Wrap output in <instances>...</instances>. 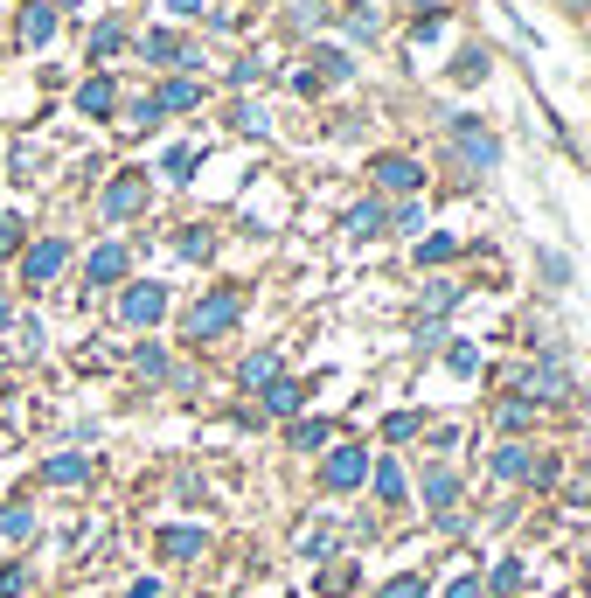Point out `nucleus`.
<instances>
[{
  "label": "nucleus",
  "instance_id": "f257e3e1",
  "mask_svg": "<svg viewBox=\"0 0 591 598\" xmlns=\"http://www.w3.org/2000/svg\"><path fill=\"white\" fill-rule=\"evenodd\" d=\"M452 153H459L466 174H494V167H501V140H494L480 119H452Z\"/></svg>",
  "mask_w": 591,
  "mask_h": 598
},
{
  "label": "nucleus",
  "instance_id": "f03ea898",
  "mask_svg": "<svg viewBox=\"0 0 591 598\" xmlns=\"http://www.w3.org/2000/svg\"><path fill=\"white\" fill-rule=\"evenodd\" d=\"M237 313H244V293H230V286H223V293H209L195 313H188V341H216Z\"/></svg>",
  "mask_w": 591,
  "mask_h": 598
},
{
  "label": "nucleus",
  "instance_id": "7ed1b4c3",
  "mask_svg": "<svg viewBox=\"0 0 591 598\" xmlns=\"http://www.w3.org/2000/svg\"><path fill=\"white\" fill-rule=\"evenodd\" d=\"M557 397H571V369L564 362H543V369L522 376V404H557Z\"/></svg>",
  "mask_w": 591,
  "mask_h": 598
},
{
  "label": "nucleus",
  "instance_id": "20e7f679",
  "mask_svg": "<svg viewBox=\"0 0 591 598\" xmlns=\"http://www.w3.org/2000/svg\"><path fill=\"white\" fill-rule=\"evenodd\" d=\"M160 313H167V286H153V279L119 299V320H126V327H153Z\"/></svg>",
  "mask_w": 591,
  "mask_h": 598
},
{
  "label": "nucleus",
  "instance_id": "39448f33",
  "mask_svg": "<svg viewBox=\"0 0 591 598\" xmlns=\"http://www.w3.org/2000/svg\"><path fill=\"white\" fill-rule=\"evenodd\" d=\"M63 265H70V244H63V237H49V244H35V251H28L21 279H28V286H49V279H56Z\"/></svg>",
  "mask_w": 591,
  "mask_h": 598
},
{
  "label": "nucleus",
  "instance_id": "423d86ee",
  "mask_svg": "<svg viewBox=\"0 0 591 598\" xmlns=\"http://www.w3.org/2000/svg\"><path fill=\"white\" fill-rule=\"evenodd\" d=\"M376 181H383L390 195H411V188L425 181V167H418L411 153H383V160H376Z\"/></svg>",
  "mask_w": 591,
  "mask_h": 598
},
{
  "label": "nucleus",
  "instance_id": "0eeeda50",
  "mask_svg": "<svg viewBox=\"0 0 591 598\" xmlns=\"http://www.w3.org/2000/svg\"><path fill=\"white\" fill-rule=\"evenodd\" d=\"M362 480H369V452L362 446L327 452V487H362Z\"/></svg>",
  "mask_w": 591,
  "mask_h": 598
},
{
  "label": "nucleus",
  "instance_id": "6e6552de",
  "mask_svg": "<svg viewBox=\"0 0 591 598\" xmlns=\"http://www.w3.org/2000/svg\"><path fill=\"white\" fill-rule=\"evenodd\" d=\"M140 209H147V188H140L133 174H119V181L105 188V216L119 223V216H140Z\"/></svg>",
  "mask_w": 591,
  "mask_h": 598
},
{
  "label": "nucleus",
  "instance_id": "1a4fd4ad",
  "mask_svg": "<svg viewBox=\"0 0 591 598\" xmlns=\"http://www.w3.org/2000/svg\"><path fill=\"white\" fill-rule=\"evenodd\" d=\"M425 501H432V515H452V501H459V473H452L445 459L425 473Z\"/></svg>",
  "mask_w": 591,
  "mask_h": 598
},
{
  "label": "nucleus",
  "instance_id": "9d476101",
  "mask_svg": "<svg viewBox=\"0 0 591 598\" xmlns=\"http://www.w3.org/2000/svg\"><path fill=\"white\" fill-rule=\"evenodd\" d=\"M49 35H56V7H49V0H28V14H21V42L42 49Z\"/></svg>",
  "mask_w": 591,
  "mask_h": 598
},
{
  "label": "nucleus",
  "instance_id": "9b49d317",
  "mask_svg": "<svg viewBox=\"0 0 591 598\" xmlns=\"http://www.w3.org/2000/svg\"><path fill=\"white\" fill-rule=\"evenodd\" d=\"M84 272H91V286H112V279H119V272H126V244H98V251H91V265H84Z\"/></svg>",
  "mask_w": 591,
  "mask_h": 598
},
{
  "label": "nucleus",
  "instance_id": "f8f14e48",
  "mask_svg": "<svg viewBox=\"0 0 591 598\" xmlns=\"http://www.w3.org/2000/svg\"><path fill=\"white\" fill-rule=\"evenodd\" d=\"M494 473H501V480H529V473H536V459H529V446L501 439V452H494Z\"/></svg>",
  "mask_w": 591,
  "mask_h": 598
},
{
  "label": "nucleus",
  "instance_id": "ddd939ff",
  "mask_svg": "<svg viewBox=\"0 0 591 598\" xmlns=\"http://www.w3.org/2000/svg\"><path fill=\"white\" fill-rule=\"evenodd\" d=\"M202 543H209L202 529H167V536H160V557H181V564H188V557H202Z\"/></svg>",
  "mask_w": 591,
  "mask_h": 598
},
{
  "label": "nucleus",
  "instance_id": "4468645a",
  "mask_svg": "<svg viewBox=\"0 0 591 598\" xmlns=\"http://www.w3.org/2000/svg\"><path fill=\"white\" fill-rule=\"evenodd\" d=\"M112 98H119V91H112V77H91V84L77 91V105H84L91 119H105V112H112Z\"/></svg>",
  "mask_w": 591,
  "mask_h": 598
},
{
  "label": "nucleus",
  "instance_id": "2eb2a0df",
  "mask_svg": "<svg viewBox=\"0 0 591 598\" xmlns=\"http://www.w3.org/2000/svg\"><path fill=\"white\" fill-rule=\"evenodd\" d=\"M195 98H202V84H195V77H174V84L160 91V112H188Z\"/></svg>",
  "mask_w": 591,
  "mask_h": 598
},
{
  "label": "nucleus",
  "instance_id": "dca6fc26",
  "mask_svg": "<svg viewBox=\"0 0 591 598\" xmlns=\"http://www.w3.org/2000/svg\"><path fill=\"white\" fill-rule=\"evenodd\" d=\"M341 223H348V237H376V230H383V209H376V202H355Z\"/></svg>",
  "mask_w": 591,
  "mask_h": 598
},
{
  "label": "nucleus",
  "instance_id": "f3484780",
  "mask_svg": "<svg viewBox=\"0 0 591 598\" xmlns=\"http://www.w3.org/2000/svg\"><path fill=\"white\" fill-rule=\"evenodd\" d=\"M376 494H383V501H404V494H411V480H404V466H397V459H383V466H376Z\"/></svg>",
  "mask_w": 591,
  "mask_h": 598
},
{
  "label": "nucleus",
  "instance_id": "a211bd4d",
  "mask_svg": "<svg viewBox=\"0 0 591 598\" xmlns=\"http://www.w3.org/2000/svg\"><path fill=\"white\" fill-rule=\"evenodd\" d=\"M299 397H306V390H299L293 376H286V383H265V411H279V418H286V411H299Z\"/></svg>",
  "mask_w": 591,
  "mask_h": 598
},
{
  "label": "nucleus",
  "instance_id": "6ab92c4d",
  "mask_svg": "<svg viewBox=\"0 0 591 598\" xmlns=\"http://www.w3.org/2000/svg\"><path fill=\"white\" fill-rule=\"evenodd\" d=\"M84 473H91V466H84L77 452H56V459H49V480H56V487H77Z\"/></svg>",
  "mask_w": 591,
  "mask_h": 598
},
{
  "label": "nucleus",
  "instance_id": "aec40b11",
  "mask_svg": "<svg viewBox=\"0 0 591 598\" xmlns=\"http://www.w3.org/2000/svg\"><path fill=\"white\" fill-rule=\"evenodd\" d=\"M272 376H279V355H272V348H265V355H251V362H244V383H258V390H265V383H272Z\"/></svg>",
  "mask_w": 591,
  "mask_h": 598
},
{
  "label": "nucleus",
  "instance_id": "412c9836",
  "mask_svg": "<svg viewBox=\"0 0 591 598\" xmlns=\"http://www.w3.org/2000/svg\"><path fill=\"white\" fill-rule=\"evenodd\" d=\"M418 425H425L418 411H390V425H383V439H390V446H397V439H418Z\"/></svg>",
  "mask_w": 591,
  "mask_h": 598
},
{
  "label": "nucleus",
  "instance_id": "4be33fe9",
  "mask_svg": "<svg viewBox=\"0 0 591 598\" xmlns=\"http://www.w3.org/2000/svg\"><path fill=\"white\" fill-rule=\"evenodd\" d=\"M147 56H153V63H181V42H174L167 28H153V35H147Z\"/></svg>",
  "mask_w": 591,
  "mask_h": 598
},
{
  "label": "nucleus",
  "instance_id": "5701e85b",
  "mask_svg": "<svg viewBox=\"0 0 591 598\" xmlns=\"http://www.w3.org/2000/svg\"><path fill=\"white\" fill-rule=\"evenodd\" d=\"M153 126H160V98H140L133 119H126V133H153Z\"/></svg>",
  "mask_w": 591,
  "mask_h": 598
},
{
  "label": "nucleus",
  "instance_id": "b1692460",
  "mask_svg": "<svg viewBox=\"0 0 591 598\" xmlns=\"http://www.w3.org/2000/svg\"><path fill=\"white\" fill-rule=\"evenodd\" d=\"M327 432H334V425L306 418V425H293V446H299V452H313V446H327Z\"/></svg>",
  "mask_w": 591,
  "mask_h": 598
},
{
  "label": "nucleus",
  "instance_id": "393cba45",
  "mask_svg": "<svg viewBox=\"0 0 591 598\" xmlns=\"http://www.w3.org/2000/svg\"><path fill=\"white\" fill-rule=\"evenodd\" d=\"M195 160H202L195 147H174L167 160H160V174H174V181H188V167H195Z\"/></svg>",
  "mask_w": 591,
  "mask_h": 598
},
{
  "label": "nucleus",
  "instance_id": "a878e982",
  "mask_svg": "<svg viewBox=\"0 0 591 598\" xmlns=\"http://www.w3.org/2000/svg\"><path fill=\"white\" fill-rule=\"evenodd\" d=\"M515 585H522V564H515V557H501V564H494V592L508 598Z\"/></svg>",
  "mask_w": 591,
  "mask_h": 598
},
{
  "label": "nucleus",
  "instance_id": "bb28decb",
  "mask_svg": "<svg viewBox=\"0 0 591 598\" xmlns=\"http://www.w3.org/2000/svg\"><path fill=\"white\" fill-rule=\"evenodd\" d=\"M209 251H216V244H209V230H188V237H181V258H195V265H202Z\"/></svg>",
  "mask_w": 591,
  "mask_h": 598
},
{
  "label": "nucleus",
  "instance_id": "cd10ccee",
  "mask_svg": "<svg viewBox=\"0 0 591 598\" xmlns=\"http://www.w3.org/2000/svg\"><path fill=\"white\" fill-rule=\"evenodd\" d=\"M543 279H550V286H571V258H557V251H543Z\"/></svg>",
  "mask_w": 591,
  "mask_h": 598
},
{
  "label": "nucleus",
  "instance_id": "c85d7f7f",
  "mask_svg": "<svg viewBox=\"0 0 591 598\" xmlns=\"http://www.w3.org/2000/svg\"><path fill=\"white\" fill-rule=\"evenodd\" d=\"M536 418V404H501V432H522Z\"/></svg>",
  "mask_w": 591,
  "mask_h": 598
},
{
  "label": "nucleus",
  "instance_id": "c756f323",
  "mask_svg": "<svg viewBox=\"0 0 591 598\" xmlns=\"http://www.w3.org/2000/svg\"><path fill=\"white\" fill-rule=\"evenodd\" d=\"M28 529H35L28 508H7V515H0V536H28Z\"/></svg>",
  "mask_w": 591,
  "mask_h": 598
},
{
  "label": "nucleus",
  "instance_id": "7c9ffc66",
  "mask_svg": "<svg viewBox=\"0 0 591 598\" xmlns=\"http://www.w3.org/2000/svg\"><path fill=\"white\" fill-rule=\"evenodd\" d=\"M383 598H425V578H390Z\"/></svg>",
  "mask_w": 591,
  "mask_h": 598
},
{
  "label": "nucleus",
  "instance_id": "2f4dec72",
  "mask_svg": "<svg viewBox=\"0 0 591 598\" xmlns=\"http://www.w3.org/2000/svg\"><path fill=\"white\" fill-rule=\"evenodd\" d=\"M459 77H466V84H480V77H487V56H480V49H466V56H459Z\"/></svg>",
  "mask_w": 591,
  "mask_h": 598
},
{
  "label": "nucleus",
  "instance_id": "473e14b6",
  "mask_svg": "<svg viewBox=\"0 0 591 598\" xmlns=\"http://www.w3.org/2000/svg\"><path fill=\"white\" fill-rule=\"evenodd\" d=\"M348 585H355V564H334V571L320 578V592H348Z\"/></svg>",
  "mask_w": 591,
  "mask_h": 598
},
{
  "label": "nucleus",
  "instance_id": "72a5a7b5",
  "mask_svg": "<svg viewBox=\"0 0 591 598\" xmlns=\"http://www.w3.org/2000/svg\"><path fill=\"white\" fill-rule=\"evenodd\" d=\"M21 251V216H0V258Z\"/></svg>",
  "mask_w": 591,
  "mask_h": 598
},
{
  "label": "nucleus",
  "instance_id": "f704fd0d",
  "mask_svg": "<svg viewBox=\"0 0 591 598\" xmlns=\"http://www.w3.org/2000/svg\"><path fill=\"white\" fill-rule=\"evenodd\" d=\"M21 585H28V571H21V564H0V598H14Z\"/></svg>",
  "mask_w": 591,
  "mask_h": 598
},
{
  "label": "nucleus",
  "instance_id": "c9c22d12",
  "mask_svg": "<svg viewBox=\"0 0 591 598\" xmlns=\"http://www.w3.org/2000/svg\"><path fill=\"white\" fill-rule=\"evenodd\" d=\"M418 258H425V265H439V258H452V237H425V244H418Z\"/></svg>",
  "mask_w": 591,
  "mask_h": 598
},
{
  "label": "nucleus",
  "instance_id": "e433bc0d",
  "mask_svg": "<svg viewBox=\"0 0 591 598\" xmlns=\"http://www.w3.org/2000/svg\"><path fill=\"white\" fill-rule=\"evenodd\" d=\"M133 362H140V376H167V355H160V348H140Z\"/></svg>",
  "mask_w": 591,
  "mask_h": 598
},
{
  "label": "nucleus",
  "instance_id": "4c0bfd02",
  "mask_svg": "<svg viewBox=\"0 0 591 598\" xmlns=\"http://www.w3.org/2000/svg\"><path fill=\"white\" fill-rule=\"evenodd\" d=\"M112 49H119V28H112V21H105V28H98V35H91V56H112Z\"/></svg>",
  "mask_w": 591,
  "mask_h": 598
},
{
  "label": "nucleus",
  "instance_id": "58836bf2",
  "mask_svg": "<svg viewBox=\"0 0 591 598\" xmlns=\"http://www.w3.org/2000/svg\"><path fill=\"white\" fill-rule=\"evenodd\" d=\"M432 313H445V306H459V286H432V299H425Z\"/></svg>",
  "mask_w": 591,
  "mask_h": 598
},
{
  "label": "nucleus",
  "instance_id": "ea45409f",
  "mask_svg": "<svg viewBox=\"0 0 591 598\" xmlns=\"http://www.w3.org/2000/svg\"><path fill=\"white\" fill-rule=\"evenodd\" d=\"M445 598H480V585H473V578H459V585H452Z\"/></svg>",
  "mask_w": 591,
  "mask_h": 598
},
{
  "label": "nucleus",
  "instance_id": "a19ab883",
  "mask_svg": "<svg viewBox=\"0 0 591 598\" xmlns=\"http://www.w3.org/2000/svg\"><path fill=\"white\" fill-rule=\"evenodd\" d=\"M126 598H160V585H153V578H140V585H133Z\"/></svg>",
  "mask_w": 591,
  "mask_h": 598
},
{
  "label": "nucleus",
  "instance_id": "79ce46f5",
  "mask_svg": "<svg viewBox=\"0 0 591 598\" xmlns=\"http://www.w3.org/2000/svg\"><path fill=\"white\" fill-rule=\"evenodd\" d=\"M195 7H202V0H167V14H195Z\"/></svg>",
  "mask_w": 591,
  "mask_h": 598
},
{
  "label": "nucleus",
  "instance_id": "37998d69",
  "mask_svg": "<svg viewBox=\"0 0 591 598\" xmlns=\"http://www.w3.org/2000/svg\"><path fill=\"white\" fill-rule=\"evenodd\" d=\"M0 327H7V299H0Z\"/></svg>",
  "mask_w": 591,
  "mask_h": 598
},
{
  "label": "nucleus",
  "instance_id": "c03bdc74",
  "mask_svg": "<svg viewBox=\"0 0 591 598\" xmlns=\"http://www.w3.org/2000/svg\"><path fill=\"white\" fill-rule=\"evenodd\" d=\"M564 7H591V0H564Z\"/></svg>",
  "mask_w": 591,
  "mask_h": 598
},
{
  "label": "nucleus",
  "instance_id": "a18cd8bd",
  "mask_svg": "<svg viewBox=\"0 0 591 598\" xmlns=\"http://www.w3.org/2000/svg\"><path fill=\"white\" fill-rule=\"evenodd\" d=\"M418 7H432V0H418Z\"/></svg>",
  "mask_w": 591,
  "mask_h": 598
}]
</instances>
